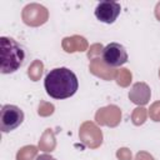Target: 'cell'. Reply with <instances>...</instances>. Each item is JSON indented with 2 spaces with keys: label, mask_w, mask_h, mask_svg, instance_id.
I'll list each match as a JSON object with an SVG mask.
<instances>
[{
  "label": "cell",
  "mask_w": 160,
  "mask_h": 160,
  "mask_svg": "<svg viewBox=\"0 0 160 160\" xmlns=\"http://www.w3.org/2000/svg\"><path fill=\"white\" fill-rule=\"evenodd\" d=\"M25 61L24 48L12 38H0V72L11 74L19 70Z\"/></svg>",
  "instance_id": "7a4b0ae2"
},
{
  "label": "cell",
  "mask_w": 160,
  "mask_h": 160,
  "mask_svg": "<svg viewBox=\"0 0 160 160\" xmlns=\"http://www.w3.org/2000/svg\"><path fill=\"white\" fill-rule=\"evenodd\" d=\"M38 152V149L36 146L34 145H28V146H24L21 148L18 154H16V160H31Z\"/></svg>",
  "instance_id": "9c48e42d"
},
{
  "label": "cell",
  "mask_w": 160,
  "mask_h": 160,
  "mask_svg": "<svg viewBox=\"0 0 160 160\" xmlns=\"http://www.w3.org/2000/svg\"><path fill=\"white\" fill-rule=\"evenodd\" d=\"M149 114L154 121H160V101H156L155 104H152Z\"/></svg>",
  "instance_id": "7c38bea8"
},
{
  "label": "cell",
  "mask_w": 160,
  "mask_h": 160,
  "mask_svg": "<svg viewBox=\"0 0 160 160\" xmlns=\"http://www.w3.org/2000/svg\"><path fill=\"white\" fill-rule=\"evenodd\" d=\"M121 6L112 0H102L95 8V16L98 20L105 24H112L120 15Z\"/></svg>",
  "instance_id": "8992f818"
},
{
  "label": "cell",
  "mask_w": 160,
  "mask_h": 160,
  "mask_svg": "<svg viewBox=\"0 0 160 160\" xmlns=\"http://www.w3.org/2000/svg\"><path fill=\"white\" fill-rule=\"evenodd\" d=\"M155 16H156V19L160 21V2H158L156 6H155Z\"/></svg>",
  "instance_id": "2e32d148"
},
{
  "label": "cell",
  "mask_w": 160,
  "mask_h": 160,
  "mask_svg": "<svg viewBox=\"0 0 160 160\" xmlns=\"http://www.w3.org/2000/svg\"><path fill=\"white\" fill-rule=\"evenodd\" d=\"M145 118H146V112H145V109L144 108H138L135 109L134 114H132V121L135 125H140L145 121Z\"/></svg>",
  "instance_id": "8fae6325"
},
{
  "label": "cell",
  "mask_w": 160,
  "mask_h": 160,
  "mask_svg": "<svg viewBox=\"0 0 160 160\" xmlns=\"http://www.w3.org/2000/svg\"><path fill=\"white\" fill-rule=\"evenodd\" d=\"M44 86L49 96L52 99H68L72 96L78 88L79 81L76 75L68 68H55L48 72L44 80Z\"/></svg>",
  "instance_id": "6da1fadb"
},
{
  "label": "cell",
  "mask_w": 160,
  "mask_h": 160,
  "mask_svg": "<svg viewBox=\"0 0 160 160\" xmlns=\"http://www.w3.org/2000/svg\"><path fill=\"white\" fill-rule=\"evenodd\" d=\"M151 96L150 88L145 82H135L129 91V98L132 102L138 105H145L149 102Z\"/></svg>",
  "instance_id": "52a82bcc"
},
{
  "label": "cell",
  "mask_w": 160,
  "mask_h": 160,
  "mask_svg": "<svg viewBox=\"0 0 160 160\" xmlns=\"http://www.w3.org/2000/svg\"><path fill=\"white\" fill-rule=\"evenodd\" d=\"M48 16H49V12L46 8L38 2L28 4L21 12L22 21L29 26H39L45 24L48 20Z\"/></svg>",
  "instance_id": "5b68a950"
},
{
  "label": "cell",
  "mask_w": 160,
  "mask_h": 160,
  "mask_svg": "<svg viewBox=\"0 0 160 160\" xmlns=\"http://www.w3.org/2000/svg\"><path fill=\"white\" fill-rule=\"evenodd\" d=\"M80 138L82 139V141L88 145L89 144V139H92V145L94 148L99 146L102 141V135L101 131L92 124V122H85L82 124L81 129H80Z\"/></svg>",
  "instance_id": "ba28073f"
},
{
  "label": "cell",
  "mask_w": 160,
  "mask_h": 160,
  "mask_svg": "<svg viewBox=\"0 0 160 160\" xmlns=\"http://www.w3.org/2000/svg\"><path fill=\"white\" fill-rule=\"evenodd\" d=\"M118 158L121 160H131V152L128 149H120L118 151Z\"/></svg>",
  "instance_id": "4fadbf2b"
},
{
  "label": "cell",
  "mask_w": 160,
  "mask_h": 160,
  "mask_svg": "<svg viewBox=\"0 0 160 160\" xmlns=\"http://www.w3.org/2000/svg\"><path fill=\"white\" fill-rule=\"evenodd\" d=\"M35 160H58V159H55L54 156H51L49 154H40L39 156H36Z\"/></svg>",
  "instance_id": "9a60e30c"
},
{
  "label": "cell",
  "mask_w": 160,
  "mask_h": 160,
  "mask_svg": "<svg viewBox=\"0 0 160 160\" xmlns=\"http://www.w3.org/2000/svg\"><path fill=\"white\" fill-rule=\"evenodd\" d=\"M126 49L119 42H110L102 49V61L111 68H118L128 61Z\"/></svg>",
  "instance_id": "277c9868"
},
{
  "label": "cell",
  "mask_w": 160,
  "mask_h": 160,
  "mask_svg": "<svg viewBox=\"0 0 160 160\" xmlns=\"http://www.w3.org/2000/svg\"><path fill=\"white\" fill-rule=\"evenodd\" d=\"M136 160H152V156H150L146 152H139L136 155Z\"/></svg>",
  "instance_id": "5bb4252c"
},
{
  "label": "cell",
  "mask_w": 160,
  "mask_h": 160,
  "mask_svg": "<svg viewBox=\"0 0 160 160\" xmlns=\"http://www.w3.org/2000/svg\"><path fill=\"white\" fill-rule=\"evenodd\" d=\"M42 74V62L36 60L31 64V66L29 68V71H28V75L29 78L32 80V81H38L39 78L41 76Z\"/></svg>",
  "instance_id": "30bf717a"
},
{
  "label": "cell",
  "mask_w": 160,
  "mask_h": 160,
  "mask_svg": "<svg viewBox=\"0 0 160 160\" xmlns=\"http://www.w3.org/2000/svg\"><path fill=\"white\" fill-rule=\"evenodd\" d=\"M24 121V112L16 105L6 104L0 110V130L10 132L19 128Z\"/></svg>",
  "instance_id": "3957f363"
}]
</instances>
